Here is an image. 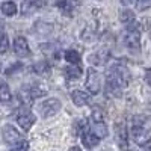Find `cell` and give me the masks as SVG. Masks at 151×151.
<instances>
[{
  "instance_id": "1",
  "label": "cell",
  "mask_w": 151,
  "mask_h": 151,
  "mask_svg": "<svg viewBox=\"0 0 151 151\" xmlns=\"http://www.w3.org/2000/svg\"><path fill=\"white\" fill-rule=\"evenodd\" d=\"M130 71L129 68L122 64H112V67L106 71V92L112 97H121L122 91L129 86L130 83Z\"/></svg>"
},
{
  "instance_id": "2",
  "label": "cell",
  "mask_w": 151,
  "mask_h": 151,
  "mask_svg": "<svg viewBox=\"0 0 151 151\" xmlns=\"http://www.w3.org/2000/svg\"><path fill=\"white\" fill-rule=\"evenodd\" d=\"M130 134H132V139L136 142V145H141V147H145L151 141V129L147 124V121L141 116L133 118Z\"/></svg>"
},
{
  "instance_id": "3",
  "label": "cell",
  "mask_w": 151,
  "mask_h": 151,
  "mask_svg": "<svg viewBox=\"0 0 151 151\" xmlns=\"http://www.w3.org/2000/svg\"><path fill=\"white\" fill-rule=\"evenodd\" d=\"M88 125H89V130L95 136H98L100 139H104V137L109 134L107 125H106V121H104V116H103V112H100L98 109L92 110L89 119H88Z\"/></svg>"
},
{
  "instance_id": "4",
  "label": "cell",
  "mask_w": 151,
  "mask_h": 151,
  "mask_svg": "<svg viewBox=\"0 0 151 151\" xmlns=\"http://www.w3.org/2000/svg\"><path fill=\"white\" fill-rule=\"evenodd\" d=\"M122 41H124V45L130 52H139L141 50V29H139V26L134 23L127 26V29L124 32Z\"/></svg>"
},
{
  "instance_id": "5",
  "label": "cell",
  "mask_w": 151,
  "mask_h": 151,
  "mask_svg": "<svg viewBox=\"0 0 151 151\" xmlns=\"http://www.w3.org/2000/svg\"><path fill=\"white\" fill-rule=\"evenodd\" d=\"M62 104H60V100L58 98H47L44 100L42 103L38 104V113L42 116V118H50V116H55L56 113L60 110Z\"/></svg>"
},
{
  "instance_id": "6",
  "label": "cell",
  "mask_w": 151,
  "mask_h": 151,
  "mask_svg": "<svg viewBox=\"0 0 151 151\" xmlns=\"http://www.w3.org/2000/svg\"><path fill=\"white\" fill-rule=\"evenodd\" d=\"M86 89L89 94H98L101 91V85H103V77L95 68H89L86 73Z\"/></svg>"
},
{
  "instance_id": "7",
  "label": "cell",
  "mask_w": 151,
  "mask_h": 151,
  "mask_svg": "<svg viewBox=\"0 0 151 151\" xmlns=\"http://www.w3.org/2000/svg\"><path fill=\"white\" fill-rule=\"evenodd\" d=\"M2 136H3V141L9 145H15L17 142L23 141V136L21 133L11 124H5L3 129H2Z\"/></svg>"
},
{
  "instance_id": "8",
  "label": "cell",
  "mask_w": 151,
  "mask_h": 151,
  "mask_svg": "<svg viewBox=\"0 0 151 151\" xmlns=\"http://www.w3.org/2000/svg\"><path fill=\"white\" fill-rule=\"evenodd\" d=\"M109 59H110V53L107 48H100L97 52L91 53L89 58H88V60H89V64L92 67H103L109 62Z\"/></svg>"
},
{
  "instance_id": "9",
  "label": "cell",
  "mask_w": 151,
  "mask_h": 151,
  "mask_svg": "<svg viewBox=\"0 0 151 151\" xmlns=\"http://www.w3.org/2000/svg\"><path fill=\"white\" fill-rule=\"evenodd\" d=\"M115 139L119 145V148H127L129 145V132H127V127L122 121L116 122L115 124Z\"/></svg>"
},
{
  "instance_id": "10",
  "label": "cell",
  "mask_w": 151,
  "mask_h": 151,
  "mask_svg": "<svg viewBox=\"0 0 151 151\" xmlns=\"http://www.w3.org/2000/svg\"><path fill=\"white\" fill-rule=\"evenodd\" d=\"M14 52L15 55L21 56V58H27L30 56V47L27 44V40L24 36H17L15 40H14Z\"/></svg>"
},
{
  "instance_id": "11",
  "label": "cell",
  "mask_w": 151,
  "mask_h": 151,
  "mask_svg": "<svg viewBox=\"0 0 151 151\" xmlns=\"http://www.w3.org/2000/svg\"><path fill=\"white\" fill-rule=\"evenodd\" d=\"M80 139H82L83 147H86L88 150H91V148H94V147H97V145L100 144V137H98V136H95V134L89 130V125H88V127L82 132Z\"/></svg>"
},
{
  "instance_id": "12",
  "label": "cell",
  "mask_w": 151,
  "mask_h": 151,
  "mask_svg": "<svg viewBox=\"0 0 151 151\" xmlns=\"http://www.w3.org/2000/svg\"><path fill=\"white\" fill-rule=\"evenodd\" d=\"M17 122L18 125L23 129V130H30L33 127V124L36 122V116L33 115L32 112H24V113H20L17 116Z\"/></svg>"
},
{
  "instance_id": "13",
  "label": "cell",
  "mask_w": 151,
  "mask_h": 151,
  "mask_svg": "<svg viewBox=\"0 0 151 151\" xmlns=\"http://www.w3.org/2000/svg\"><path fill=\"white\" fill-rule=\"evenodd\" d=\"M44 0H23L21 3V12L23 15H29V14H33L38 9H41L44 6Z\"/></svg>"
},
{
  "instance_id": "14",
  "label": "cell",
  "mask_w": 151,
  "mask_h": 151,
  "mask_svg": "<svg viewBox=\"0 0 151 151\" xmlns=\"http://www.w3.org/2000/svg\"><path fill=\"white\" fill-rule=\"evenodd\" d=\"M71 100H73V103L76 106H86V104H89L91 103V95L85 92V91H80V89H74L71 92Z\"/></svg>"
},
{
  "instance_id": "15",
  "label": "cell",
  "mask_w": 151,
  "mask_h": 151,
  "mask_svg": "<svg viewBox=\"0 0 151 151\" xmlns=\"http://www.w3.org/2000/svg\"><path fill=\"white\" fill-rule=\"evenodd\" d=\"M64 76L67 80H79L83 76V70L80 65H67L64 67Z\"/></svg>"
},
{
  "instance_id": "16",
  "label": "cell",
  "mask_w": 151,
  "mask_h": 151,
  "mask_svg": "<svg viewBox=\"0 0 151 151\" xmlns=\"http://www.w3.org/2000/svg\"><path fill=\"white\" fill-rule=\"evenodd\" d=\"M56 2V6L64 12L65 15H68V17H71V14H73V9H74V5H76V2L77 0H55Z\"/></svg>"
},
{
  "instance_id": "17",
  "label": "cell",
  "mask_w": 151,
  "mask_h": 151,
  "mask_svg": "<svg viewBox=\"0 0 151 151\" xmlns=\"http://www.w3.org/2000/svg\"><path fill=\"white\" fill-rule=\"evenodd\" d=\"M64 59L71 65H80V60H82L80 53L77 52V50H74V48L67 50V52L64 53Z\"/></svg>"
},
{
  "instance_id": "18",
  "label": "cell",
  "mask_w": 151,
  "mask_h": 151,
  "mask_svg": "<svg viewBox=\"0 0 151 151\" xmlns=\"http://www.w3.org/2000/svg\"><path fill=\"white\" fill-rule=\"evenodd\" d=\"M119 20L122 24H125V26H130V24L134 23L136 20V15H134V12L132 9H127V8H124L121 12H119Z\"/></svg>"
},
{
  "instance_id": "19",
  "label": "cell",
  "mask_w": 151,
  "mask_h": 151,
  "mask_svg": "<svg viewBox=\"0 0 151 151\" xmlns=\"http://www.w3.org/2000/svg\"><path fill=\"white\" fill-rule=\"evenodd\" d=\"M12 98L11 88L6 82H0V101L2 103H9Z\"/></svg>"
},
{
  "instance_id": "20",
  "label": "cell",
  "mask_w": 151,
  "mask_h": 151,
  "mask_svg": "<svg viewBox=\"0 0 151 151\" xmlns=\"http://www.w3.org/2000/svg\"><path fill=\"white\" fill-rule=\"evenodd\" d=\"M0 9H2L3 15H6V17H14L17 14V11H18L17 5L14 2H3L2 6H0Z\"/></svg>"
},
{
  "instance_id": "21",
  "label": "cell",
  "mask_w": 151,
  "mask_h": 151,
  "mask_svg": "<svg viewBox=\"0 0 151 151\" xmlns=\"http://www.w3.org/2000/svg\"><path fill=\"white\" fill-rule=\"evenodd\" d=\"M9 50V38L6 33H0V55L8 53Z\"/></svg>"
},
{
  "instance_id": "22",
  "label": "cell",
  "mask_w": 151,
  "mask_h": 151,
  "mask_svg": "<svg viewBox=\"0 0 151 151\" xmlns=\"http://www.w3.org/2000/svg\"><path fill=\"white\" fill-rule=\"evenodd\" d=\"M48 70H50V65L47 62H38L33 67V71L38 73V74H45V73H48Z\"/></svg>"
},
{
  "instance_id": "23",
  "label": "cell",
  "mask_w": 151,
  "mask_h": 151,
  "mask_svg": "<svg viewBox=\"0 0 151 151\" xmlns=\"http://www.w3.org/2000/svg\"><path fill=\"white\" fill-rule=\"evenodd\" d=\"M11 151H29V142L23 139V141L17 142L15 145H12Z\"/></svg>"
},
{
  "instance_id": "24",
  "label": "cell",
  "mask_w": 151,
  "mask_h": 151,
  "mask_svg": "<svg viewBox=\"0 0 151 151\" xmlns=\"http://www.w3.org/2000/svg\"><path fill=\"white\" fill-rule=\"evenodd\" d=\"M136 6L139 11H145L151 8V0H136Z\"/></svg>"
},
{
  "instance_id": "25",
  "label": "cell",
  "mask_w": 151,
  "mask_h": 151,
  "mask_svg": "<svg viewBox=\"0 0 151 151\" xmlns=\"http://www.w3.org/2000/svg\"><path fill=\"white\" fill-rule=\"evenodd\" d=\"M21 67H23V64H20V62H17V64L11 65V68H9V70H6V74H11V73H14V71H18V70H20Z\"/></svg>"
},
{
  "instance_id": "26",
  "label": "cell",
  "mask_w": 151,
  "mask_h": 151,
  "mask_svg": "<svg viewBox=\"0 0 151 151\" xmlns=\"http://www.w3.org/2000/svg\"><path fill=\"white\" fill-rule=\"evenodd\" d=\"M145 80L148 85H151V68H147L145 70Z\"/></svg>"
},
{
  "instance_id": "27",
  "label": "cell",
  "mask_w": 151,
  "mask_h": 151,
  "mask_svg": "<svg viewBox=\"0 0 151 151\" xmlns=\"http://www.w3.org/2000/svg\"><path fill=\"white\" fill-rule=\"evenodd\" d=\"M124 6H130V5H136V0H119Z\"/></svg>"
},
{
  "instance_id": "28",
  "label": "cell",
  "mask_w": 151,
  "mask_h": 151,
  "mask_svg": "<svg viewBox=\"0 0 151 151\" xmlns=\"http://www.w3.org/2000/svg\"><path fill=\"white\" fill-rule=\"evenodd\" d=\"M68 151H82V148L80 147H77V145H76V147H71Z\"/></svg>"
},
{
  "instance_id": "29",
  "label": "cell",
  "mask_w": 151,
  "mask_h": 151,
  "mask_svg": "<svg viewBox=\"0 0 151 151\" xmlns=\"http://www.w3.org/2000/svg\"><path fill=\"white\" fill-rule=\"evenodd\" d=\"M144 151H151V145H150V147H147V148H144Z\"/></svg>"
}]
</instances>
